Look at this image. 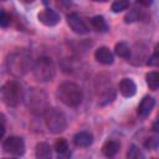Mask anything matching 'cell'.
<instances>
[{"label":"cell","mask_w":159,"mask_h":159,"mask_svg":"<svg viewBox=\"0 0 159 159\" xmlns=\"http://www.w3.org/2000/svg\"><path fill=\"white\" fill-rule=\"evenodd\" d=\"M57 98L67 107H78L83 99L82 89L73 82H63L56 89Z\"/></svg>","instance_id":"cell-1"},{"label":"cell","mask_w":159,"mask_h":159,"mask_svg":"<svg viewBox=\"0 0 159 159\" xmlns=\"http://www.w3.org/2000/svg\"><path fill=\"white\" fill-rule=\"evenodd\" d=\"M45 124L51 133H61L67 127V118L62 111L56 107H47L43 112Z\"/></svg>","instance_id":"cell-2"},{"label":"cell","mask_w":159,"mask_h":159,"mask_svg":"<svg viewBox=\"0 0 159 159\" xmlns=\"http://www.w3.org/2000/svg\"><path fill=\"white\" fill-rule=\"evenodd\" d=\"M0 97L5 106L16 107L21 101V86L16 81H7L0 89Z\"/></svg>","instance_id":"cell-3"},{"label":"cell","mask_w":159,"mask_h":159,"mask_svg":"<svg viewBox=\"0 0 159 159\" xmlns=\"http://www.w3.org/2000/svg\"><path fill=\"white\" fill-rule=\"evenodd\" d=\"M34 76L37 81L47 82L51 81L55 76V65L48 57H40L34 65Z\"/></svg>","instance_id":"cell-4"},{"label":"cell","mask_w":159,"mask_h":159,"mask_svg":"<svg viewBox=\"0 0 159 159\" xmlns=\"http://www.w3.org/2000/svg\"><path fill=\"white\" fill-rule=\"evenodd\" d=\"M29 60L24 53H15L9 58V71H11L16 76H21L27 71Z\"/></svg>","instance_id":"cell-5"},{"label":"cell","mask_w":159,"mask_h":159,"mask_svg":"<svg viewBox=\"0 0 159 159\" xmlns=\"http://www.w3.org/2000/svg\"><path fill=\"white\" fill-rule=\"evenodd\" d=\"M2 148L6 153L14 155H22L25 153V143L20 137H9L4 140Z\"/></svg>","instance_id":"cell-6"},{"label":"cell","mask_w":159,"mask_h":159,"mask_svg":"<svg viewBox=\"0 0 159 159\" xmlns=\"http://www.w3.org/2000/svg\"><path fill=\"white\" fill-rule=\"evenodd\" d=\"M67 24L71 27V30L78 35H84L88 32V26L86 25L84 20L75 12L67 15Z\"/></svg>","instance_id":"cell-7"},{"label":"cell","mask_w":159,"mask_h":159,"mask_svg":"<svg viewBox=\"0 0 159 159\" xmlns=\"http://www.w3.org/2000/svg\"><path fill=\"white\" fill-rule=\"evenodd\" d=\"M37 19L45 26H55L60 21V15L52 9H43L42 11L39 12Z\"/></svg>","instance_id":"cell-8"},{"label":"cell","mask_w":159,"mask_h":159,"mask_svg":"<svg viewBox=\"0 0 159 159\" xmlns=\"http://www.w3.org/2000/svg\"><path fill=\"white\" fill-rule=\"evenodd\" d=\"M94 58L97 60V62L102 63V65H112L114 61L113 53L111 52V50L106 46H101L96 50L94 52Z\"/></svg>","instance_id":"cell-9"},{"label":"cell","mask_w":159,"mask_h":159,"mask_svg":"<svg viewBox=\"0 0 159 159\" xmlns=\"http://www.w3.org/2000/svg\"><path fill=\"white\" fill-rule=\"evenodd\" d=\"M119 92L123 97H133L137 92V86L133 80L130 78H123L118 84Z\"/></svg>","instance_id":"cell-10"},{"label":"cell","mask_w":159,"mask_h":159,"mask_svg":"<svg viewBox=\"0 0 159 159\" xmlns=\"http://www.w3.org/2000/svg\"><path fill=\"white\" fill-rule=\"evenodd\" d=\"M154 104H155V101L153 97L150 96H145L143 97V99L140 101L139 106H138V114L140 117H147L149 116V113L152 112V109L154 108Z\"/></svg>","instance_id":"cell-11"},{"label":"cell","mask_w":159,"mask_h":159,"mask_svg":"<svg viewBox=\"0 0 159 159\" xmlns=\"http://www.w3.org/2000/svg\"><path fill=\"white\" fill-rule=\"evenodd\" d=\"M92 142H93V137L88 132H80L73 138L75 145L80 147V148H87V147H89L92 144Z\"/></svg>","instance_id":"cell-12"},{"label":"cell","mask_w":159,"mask_h":159,"mask_svg":"<svg viewBox=\"0 0 159 159\" xmlns=\"http://www.w3.org/2000/svg\"><path fill=\"white\" fill-rule=\"evenodd\" d=\"M35 157H36V159H51L52 158V148L50 147V144L41 142L36 145Z\"/></svg>","instance_id":"cell-13"},{"label":"cell","mask_w":159,"mask_h":159,"mask_svg":"<svg viewBox=\"0 0 159 159\" xmlns=\"http://www.w3.org/2000/svg\"><path fill=\"white\" fill-rule=\"evenodd\" d=\"M119 147L120 145H119L118 142H116V140H107L103 144V147H102V152H103V154L107 158H113L118 153Z\"/></svg>","instance_id":"cell-14"},{"label":"cell","mask_w":159,"mask_h":159,"mask_svg":"<svg viewBox=\"0 0 159 159\" xmlns=\"http://www.w3.org/2000/svg\"><path fill=\"white\" fill-rule=\"evenodd\" d=\"M91 25H92V27H93L96 31H98V32H104V31L108 30V25H107L104 17L101 16V15L93 16V17L91 19Z\"/></svg>","instance_id":"cell-15"},{"label":"cell","mask_w":159,"mask_h":159,"mask_svg":"<svg viewBox=\"0 0 159 159\" xmlns=\"http://www.w3.org/2000/svg\"><path fill=\"white\" fill-rule=\"evenodd\" d=\"M114 52L122 58H129L130 57V48L125 42H117L114 46Z\"/></svg>","instance_id":"cell-16"},{"label":"cell","mask_w":159,"mask_h":159,"mask_svg":"<svg viewBox=\"0 0 159 159\" xmlns=\"http://www.w3.org/2000/svg\"><path fill=\"white\" fill-rule=\"evenodd\" d=\"M114 98H116V91H114L112 87H107V88L103 91L102 96H101L99 104H101V106H106V104L111 103Z\"/></svg>","instance_id":"cell-17"},{"label":"cell","mask_w":159,"mask_h":159,"mask_svg":"<svg viewBox=\"0 0 159 159\" xmlns=\"http://www.w3.org/2000/svg\"><path fill=\"white\" fill-rule=\"evenodd\" d=\"M145 80H147V84L150 89L155 91L157 88H159V72H149L147 73L145 76Z\"/></svg>","instance_id":"cell-18"},{"label":"cell","mask_w":159,"mask_h":159,"mask_svg":"<svg viewBox=\"0 0 159 159\" xmlns=\"http://www.w3.org/2000/svg\"><path fill=\"white\" fill-rule=\"evenodd\" d=\"M129 6V1H125V0H117L112 4L111 9L113 12H120L123 10H127V7Z\"/></svg>","instance_id":"cell-19"},{"label":"cell","mask_w":159,"mask_h":159,"mask_svg":"<svg viewBox=\"0 0 159 159\" xmlns=\"http://www.w3.org/2000/svg\"><path fill=\"white\" fill-rule=\"evenodd\" d=\"M55 149H56V152H57L58 154H60V153H65V152H67V150H68L67 140H66L65 138H60V139H57L56 143H55Z\"/></svg>","instance_id":"cell-20"},{"label":"cell","mask_w":159,"mask_h":159,"mask_svg":"<svg viewBox=\"0 0 159 159\" xmlns=\"http://www.w3.org/2000/svg\"><path fill=\"white\" fill-rule=\"evenodd\" d=\"M148 65L154 66V67H159V45H157L153 55L148 58Z\"/></svg>","instance_id":"cell-21"},{"label":"cell","mask_w":159,"mask_h":159,"mask_svg":"<svg viewBox=\"0 0 159 159\" xmlns=\"http://www.w3.org/2000/svg\"><path fill=\"white\" fill-rule=\"evenodd\" d=\"M127 159H142V154L135 145H130L127 153Z\"/></svg>","instance_id":"cell-22"},{"label":"cell","mask_w":159,"mask_h":159,"mask_svg":"<svg viewBox=\"0 0 159 159\" xmlns=\"http://www.w3.org/2000/svg\"><path fill=\"white\" fill-rule=\"evenodd\" d=\"M144 145H145V148H148V149H155V148L159 145V137H158V135H153V137L148 138V139L145 140Z\"/></svg>","instance_id":"cell-23"},{"label":"cell","mask_w":159,"mask_h":159,"mask_svg":"<svg viewBox=\"0 0 159 159\" xmlns=\"http://www.w3.org/2000/svg\"><path fill=\"white\" fill-rule=\"evenodd\" d=\"M10 25V16L5 12V10H1V15H0V26L1 27H7Z\"/></svg>","instance_id":"cell-24"},{"label":"cell","mask_w":159,"mask_h":159,"mask_svg":"<svg viewBox=\"0 0 159 159\" xmlns=\"http://www.w3.org/2000/svg\"><path fill=\"white\" fill-rule=\"evenodd\" d=\"M138 19H139L138 11H137V10H132L129 14H127V16L124 17V21H125L127 24H130V22H134V21L138 20Z\"/></svg>","instance_id":"cell-25"},{"label":"cell","mask_w":159,"mask_h":159,"mask_svg":"<svg viewBox=\"0 0 159 159\" xmlns=\"http://www.w3.org/2000/svg\"><path fill=\"white\" fill-rule=\"evenodd\" d=\"M70 158H71V152L70 150H67L65 153H60L58 157H57V159H70Z\"/></svg>","instance_id":"cell-26"},{"label":"cell","mask_w":159,"mask_h":159,"mask_svg":"<svg viewBox=\"0 0 159 159\" xmlns=\"http://www.w3.org/2000/svg\"><path fill=\"white\" fill-rule=\"evenodd\" d=\"M139 4H142V5H145V6H148V5H150V4H152V1H139Z\"/></svg>","instance_id":"cell-27"},{"label":"cell","mask_w":159,"mask_h":159,"mask_svg":"<svg viewBox=\"0 0 159 159\" xmlns=\"http://www.w3.org/2000/svg\"><path fill=\"white\" fill-rule=\"evenodd\" d=\"M157 124H159V112H158V114H157Z\"/></svg>","instance_id":"cell-28"},{"label":"cell","mask_w":159,"mask_h":159,"mask_svg":"<svg viewBox=\"0 0 159 159\" xmlns=\"http://www.w3.org/2000/svg\"><path fill=\"white\" fill-rule=\"evenodd\" d=\"M2 159H15V158H2Z\"/></svg>","instance_id":"cell-29"},{"label":"cell","mask_w":159,"mask_h":159,"mask_svg":"<svg viewBox=\"0 0 159 159\" xmlns=\"http://www.w3.org/2000/svg\"><path fill=\"white\" fill-rule=\"evenodd\" d=\"M150 159H157V158H150Z\"/></svg>","instance_id":"cell-30"}]
</instances>
